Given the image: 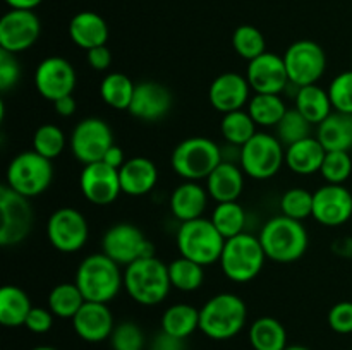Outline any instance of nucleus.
<instances>
[{
  "label": "nucleus",
  "mask_w": 352,
  "mask_h": 350,
  "mask_svg": "<svg viewBox=\"0 0 352 350\" xmlns=\"http://www.w3.org/2000/svg\"><path fill=\"white\" fill-rule=\"evenodd\" d=\"M244 170L239 163L222 160L206 178V191L210 199L217 202L237 201L244 189Z\"/></svg>",
  "instance_id": "25"
},
{
  "label": "nucleus",
  "mask_w": 352,
  "mask_h": 350,
  "mask_svg": "<svg viewBox=\"0 0 352 350\" xmlns=\"http://www.w3.org/2000/svg\"><path fill=\"white\" fill-rule=\"evenodd\" d=\"M65 144H67L65 132L55 124H43L33 134V150L52 161L60 156L62 151L65 150Z\"/></svg>",
  "instance_id": "41"
},
{
  "label": "nucleus",
  "mask_w": 352,
  "mask_h": 350,
  "mask_svg": "<svg viewBox=\"0 0 352 350\" xmlns=\"http://www.w3.org/2000/svg\"><path fill=\"white\" fill-rule=\"evenodd\" d=\"M246 79L253 93L280 95V93L287 91L289 84H291L284 57L272 54V51H265L260 57L248 62Z\"/></svg>",
  "instance_id": "19"
},
{
  "label": "nucleus",
  "mask_w": 352,
  "mask_h": 350,
  "mask_svg": "<svg viewBox=\"0 0 352 350\" xmlns=\"http://www.w3.org/2000/svg\"><path fill=\"white\" fill-rule=\"evenodd\" d=\"M74 283L86 301L109 304L124 288V271L105 253H95L79 263Z\"/></svg>",
  "instance_id": "2"
},
{
  "label": "nucleus",
  "mask_w": 352,
  "mask_h": 350,
  "mask_svg": "<svg viewBox=\"0 0 352 350\" xmlns=\"http://www.w3.org/2000/svg\"><path fill=\"white\" fill-rule=\"evenodd\" d=\"M0 246L14 247L23 242L33 229V208L30 199L17 194L14 189L3 184L0 187Z\"/></svg>",
  "instance_id": "10"
},
{
  "label": "nucleus",
  "mask_w": 352,
  "mask_h": 350,
  "mask_svg": "<svg viewBox=\"0 0 352 350\" xmlns=\"http://www.w3.org/2000/svg\"><path fill=\"white\" fill-rule=\"evenodd\" d=\"M330 102L336 112L352 115V69L337 74L329 86Z\"/></svg>",
  "instance_id": "45"
},
{
  "label": "nucleus",
  "mask_w": 352,
  "mask_h": 350,
  "mask_svg": "<svg viewBox=\"0 0 352 350\" xmlns=\"http://www.w3.org/2000/svg\"><path fill=\"white\" fill-rule=\"evenodd\" d=\"M313 218L323 226H340L352 218V192L342 184H325L313 192Z\"/></svg>",
  "instance_id": "18"
},
{
  "label": "nucleus",
  "mask_w": 352,
  "mask_h": 350,
  "mask_svg": "<svg viewBox=\"0 0 352 350\" xmlns=\"http://www.w3.org/2000/svg\"><path fill=\"white\" fill-rule=\"evenodd\" d=\"M54 108L60 117H72L76 113V108H78V103H76L74 96L69 95L54 102Z\"/></svg>",
  "instance_id": "51"
},
{
  "label": "nucleus",
  "mask_w": 352,
  "mask_h": 350,
  "mask_svg": "<svg viewBox=\"0 0 352 350\" xmlns=\"http://www.w3.org/2000/svg\"><path fill=\"white\" fill-rule=\"evenodd\" d=\"M85 302V295L81 294L74 281L55 285L48 294V309L54 312L55 318L72 319Z\"/></svg>",
  "instance_id": "35"
},
{
  "label": "nucleus",
  "mask_w": 352,
  "mask_h": 350,
  "mask_svg": "<svg viewBox=\"0 0 352 350\" xmlns=\"http://www.w3.org/2000/svg\"><path fill=\"white\" fill-rule=\"evenodd\" d=\"M170 288L168 264L157 256L141 257L124 270V290L141 305L162 304Z\"/></svg>",
  "instance_id": "3"
},
{
  "label": "nucleus",
  "mask_w": 352,
  "mask_h": 350,
  "mask_svg": "<svg viewBox=\"0 0 352 350\" xmlns=\"http://www.w3.org/2000/svg\"><path fill=\"white\" fill-rule=\"evenodd\" d=\"M69 146L79 163L102 161L109 148L113 146L112 127L100 117H86L72 129Z\"/></svg>",
  "instance_id": "12"
},
{
  "label": "nucleus",
  "mask_w": 352,
  "mask_h": 350,
  "mask_svg": "<svg viewBox=\"0 0 352 350\" xmlns=\"http://www.w3.org/2000/svg\"><path fill=\"white\" fill-rule=\"evenodd\" d=\"M246 110L258 127H275L289 108L280 95L253 93Z\"/></svg>",
  "instance_id": "33"
},
{
  "label": "nucleus",
  "mask_w": 352,
  "mask_h": 350,
  "mask_svg": "<svg viewBox=\"0 0 352 350\" xmlns=\"http://www.w3.org/2000/svg\"><path fill=\"white\" fill-rule=\"evenodd\" d=\"M21 65L16 54L0 48V91L7 93L19 82Z\"/></svg>",
  "instance_id": "46"
},
{
  "label": "nucleus",
  "mask_w": 352,
  "mask_h": 350,
  "mask_svg": "<svg viewBox=\"0 0 352 350\" xmlns=\"http://www.w3.org/2000/svg\"><path fill=\"white\" fill-rule=\"evenodd\" d=\"M280 213L292 220L305 222L313 216V192L305 187H292L280 198Z\"/></svg>",
  "instance_id": "43"
},
{
  "label": "nucleus",
  "mask_w": 352,
  "mask_h": 350,
  "mask_svg": "<svg viewBox=\"0 0 352 350\" xmlns=\"http://www.w3.org/2000/svg\"><path fill=\"white\" fill-rule=\"evenodd\" d=\"M248 323V305L239 295L222 292L199 309V331L212 340H230L239 335Z\"/></svg>",
  "instance_id": "4"
},
{
  "label": "nucleus",
  "mask_w": 352,
  "mask_h": 350,
  "mask_svg": "<svg viewBox=\"0 0 352 350\" xmlns=\"http://www.w3.org/2000/svg\"><path fill=\"white\" fill-rule=\"evenodd\" d=\"M88 237V222L79 209L58 208L48 216L47 239L58 253H78L86 246Z\"/></svg>",
  "instance_id": "14"
},
{
  "label": "nucleus",
  "mask_w": 352,
  "mask_h": 350,
  "mask_svg": "<svg viewBox=\"0 0 352 350\" xmlns=\"http://www.w3.org/2000/svg\"><path fill=\"white\" fill-rule=\"evenodd\" d=\"M109 34L110 31L107 21L93 10L78 12L69 23V36H71L72 43L86 51L107 45Z\"/></svg>",
  "instance_id": "26"
},
{
  "label": "nucleus",
  "mask_w": 352,
  "mask_h": 350,
  "mask_svg": "<svg viewBox=\"0 0 352 350\" xmlns=\"http://www.w3.org/2000/svg\"><path fill=\"white\" fill-rule=\"evenodd\" d=\"M102 253L112 257L120 266H129L141 257L155 256V247L136 225L117 223L103 233Z\"/></svg>",
  "instance_id": "11"
},
{
  "label": "nucleus",
  "mask_w": 352,
  "mask_h": 350,
  "mask_svg": "<svg viewBox=\"0 0 352 350\" xmlns=\"http://www.w3.org/2000/svg\"><path fill=\"white\" fill-rule=\"evenodd\" d=\"M253 89L248 82L246 75L237 72H223L217 75L208 89V100L213 108L220 113L236 112L248 106Z\"/></svg>",
  "instance_id": "20"
},
{
  "label": "nucleus",
  "mask_w": 352,
  "mask_h": 350,
  "mask_svg": "<svg viewBox=\"0 0 352 350\" xmlns=\"http://www.w3.org/2000/svg\"><path fill=\"white\" fill-rule=\"evenodd\" d=\"M285 163V146L275 134L258 130L244 146H241L239 165L244 174L254 180L275 177Z\"/></svg>",
  "instance_id": "9"
},
{
  "label": "nucleus",
  "mask_w": 352,
  "mask_h": 350,
  "mask_svg": "<svg viewBox=\"0 0 352 350\" xmlns=\"http://www.w3.org/2000/svg\"><path fill=\"white\" fill-rule=\"evenodd\" d=\"M43 0H6L7 5L10 9H17V10H34Z\"/></svg>",
  "instance_id": "54"
},
{
  "label": "nucleus",
  "mask_w": 352,
  "mask_h": 350,
  "mask_svg": "<svg viewBox=\"0 0 352 350\" xmlns=\"http://www.w3.org/2000/svg\"><path fill=\"white\" fill-rule=\"evenodd\" d=\"M79 189L86 201H89L91 205H112L122 192L119 170L107 165L105 161L82 165V170L79 174Z\"/></svg>",
  "instance_id": "17"
},
{
  "label": "nucleus",
  "mask_w": 352,
  "mask_h": 350,
  "mask_svg": "<svg viewBox=\"0 0 352 350\" xmlns=\"http://www.w3.org/2000/svg\"><path fill=\"white\" fill-rule=\"evenodd\" d=\"M119 178L122 192L133 198L150 194L158 182V168L153 160L146 156L127 158L119 168Z\"/></svg>",
  "instance_id": "24"
},
{
  "label": "nucleus",
  "mask_w": 352,
  "mask_h": 350,
  "mask_svg": "<svg viewBox=\"0 0 352 350\" xmlns=\"http://www.w3.org/2000/svg\"><path fill=\"white\" fill-rule=\"evenodd\" d=\"M71 321L76 335L88 343L105 342L116 328L109 304H102V302L86 301Z\"/></svg>",
  "instance_id": "22"
},
{
  "label": "nucleus",
  "mask_w": 352,
  "mask_h": 350,
  "mask_svg": "<svg viewBox=\"0 0 352 350\" xmlns=\"http://www.w3.org/2000/svg\"><path fill=\"white\" fill-rule=\"evenodd\" d=\"M151 350H186V340L160 331L151 342Z\"/></svg>",
  "instance_id": "50"
},
{
  "label": "nucleus",
  "mask_w": 352,
  "mask_h": 350,
  "mask_svg": "<svg viewBox=\"0 0 352 350\" xmlns=\"http://www.w3.org/2000/svg\"><path fill=\"white\" fill-rule=\"evenodd\" d=\"M256 127L254 120L244 108L223 113L222 120H220V132H222L226 143L239 148L244 146L258 132Z\"/></svg>",
  "instance_id": "37"
},
{
  "label": "nucleus",
  "mask_w": 352,
  "mask_h": 350,
  "mask_svg": "<svg viewBox=\"0 0 352 350\" xmlns=\"http://www.w3.org/2000/svg\"><path fill=\"white\" fill-rule=\"evenodd\" d=\"M179 254L201 266H210L220 261L226 237L215 229L210 218H196L181 223L175 235Z\"/></svg>",
  "instance_id": "7"
},
{
  "label": "nucleus",
  "mask_w": 352,
  "mask_h": 350,
  "mask_svg": "<svg viewBox=\"0 0 352 350\" xmlns=\"http://www.w3.org/2000/svg\"><path fill=\"white\" fill-rule=\"evenodd\" d=\"M232 47L239 57L251 62L267 51V41L258 27L251 24H241L232 33Z\"/></svg>",
  "instance_id": "40"
},
{
  "label": "nucleus",
  "mask_w": 352,
  "mask_h": 350,
  "mask_svg": "<svg viewBox=\"0 0 352 350\" xmlns=\"http://www.w3.org/2000/svg\"><path fill=\"white\" fill-rule=\"evenodd\" d=\"M136 84L122 72H110L100 82V96L113 110H129Z\"/></svg>",
  "instance_id": "34"
},
{
  "label": "nucleus",
  "mask_w": 352,
  "mask_h": 350,
  "mask_svg": "<svg viewBox=\"0 0 352 350\" xmlns=\"http://www.w3.org/2000/svg\"><path fill=\"white\" fill-rule=\"evenodd\" d=\"M329 326L339 335H351L352 333V301H340L330 307Z\"/></svg>",
  "instance_id": "47"
},
{
  "label": "nucleus",
  "mask_w": 352,
  "mask_h": 350,
  "mask_svg": "<svg viewBox=\"0 0 352 350\" xmlns=\"http://www.w3.org/2000/svg\"><path fill=\"white\" fill-rule=\"evenodd\" d=\"M208 201L210 194L206 187H203L199 182L184 180L174 187L170 199H168V206H170L172 216L177 222L184 223L203 218Z\"/></svg>",
  "instance_id": "23"
},
{
  "label": "nucleus",
  "mask_w": 352,
  "mask_h": 350,
  "mask_svg": "<svg viewBox=\"0 0 352 350\" xmlns=\"http://www.w3.org/2000/svg\"><path fill=\"white\" fill-rule=\"evenodd\" d=\"M33 81L38 95L54 103L74 93L78 75L67 58L47 57L34 69Z\"/></svg>",
  "instance_id": "15"
},
{
  "label": "nucleus",
  "mask_w": 352,
  "mask_h": 350,
  "mask_svg": "<svg viewBox=\"0 0 352 350\" xmlns=\"http://www.w3.org/2000/svg\"><path fill=\"white\" fill-rule=\"evenodd\" d=\"M126 160L127 158H126V154H124L122 148L117 146V144H113L112 148H109V151H107L102 161H105L107 165H110V167H113L119 170V168L126 163Z\"/></svg>",
  "instance_id": "52"
},
{
  "label": "nucleus",
  "mask_w": 352,
  "mask_h": 350,
  "mask_svg": "<svg viewBox=\"0 0 352 350\" xmlns=\"http://www.w3.org/2000/svg\"><path fill=\"white\" fill-rule=\"evenodd\" d=\"M351 154H352V151H351Z\"/></svg>",
  "instance_id": "57"
},
{
  "label": "nucleus",
  "mask_w": 352,
  "mask_h": 350,
  "mask_svg": "<svg viewBox=\"0 0 352 350\" xmlns=\"http://www.w3.org/2000/svg\"><path fill=\"white\" fill-rule=\"evenodd\" d=\"M284 350H311L308 347H302V345H287Z\"/></svg>",
  "instance_id": "55"
},
{
  "label": "nucleus",
  "mask_w": 352,
  "mask_h": 350,
  "mask_svg": "<svg viewBox=\"0 0 352 350\" xmlns=\"http://www.w3.org/2000/svg\"><path fill=\"white\" fill-rule=\"evenodd\" d=\"M112 350H143L144 333L141 326L134 321H122L116 325L110 335Z\"/></svg>",
  "instance_id": "44"
},
{
  "label": "nucleus",
  "mask_w": 352,
  "mask_h": 350,
  "mask_svg": "<svg viewBox=\"0 0 352 350\" xmlns=\"http://www.w3.org/2000/svg\"><path fill=\"white\" fill-rule=\"evenodd\" d=\"M172 108V93L157 81H141L134 89L133 102L127 112L143 122H158Z\"/></svg>",
  "instance_id": "21"
},
{
  "label": "nucleus",
  "mask_w": 352,
  "mask_h": 350,
  "mask_svg": "<svg viewBox=\"0 0 352 350\" xmlns=\"http://www.w3.org/2000/svg\"><path fill=\"white\" fill-rule=\"evenodd\" d=\"M86 60H88V65L93 71H107L112 65V51L107 45L91 48V50L86 51Z\"/></svg>",
  "instance_id": "49"
},
{
  "label": "nucleus",
  "mask_w": 352,
  "mask_h": 350,
  "mask_svg": "<svg viewBox=\"0 0 352 350\" xmlns=\"http://www.w3.org/2000/svg\"><path fill=\"white\" fill-rule=\"evenodd\" d=\"M160 326L162 331L188 340L196 329H199V309L191 304H184V302L170 305L162 314Z\"/></svg>",
  "instance_id": "31"
},
{
  "label": "nucleus",
  "mask_w": 352,
  "mask_h": 350,
  "mask_svg": "<svg viewBox=\"0 0 352 350\" xmlns=\"http://www.w3.org/2000/svg\"><path fill=\"white\" fill-rule=\"evenodd\" d=\"M168 277H170L172 288L179 292H195L205 281V266L179 256L177 259L168 263Z\"/></svg>",
  "instance_id": "38"
},
{
  "label": "nucleus",
  "mask_w": 352,
  "mask_h": 350,
  "mask_svg": "<svg viewBox=\"0 0 352 350\" xmlns=\"http://www.w3.org/2000/svg\"><path fill=\"white\" fill-rule=\"evenodd\" d=\"M332 250L339 257H344V259H352V237H339V239L333 242Z\"/></svg>",
  "instance_id": "53"
},
{
  "label": "nucleus",
  "mask_w": 352,
  "mask_h": 350,
  "mask_svg": "<svg viewBox=\"0 0 352 350\" xmlns=\"http://www.w3.org/2000/svg\"><path fill=\"white\" fill-rule=\"evenodd\" d=\"M325 154L327 150L316 136H309L285 148V165L298 175H313L316 172L320 174Z\"/></svg>",
  "instance_id": "27"
},
{
  "label": "nucleus",
  "mask_w": 352,
  "mask_h": 350,
  "mask_svg": "<svg viewBox=\"0 0 352 350\" xmlns=\"http://www.w3.org/2000/svg\"><path fill=\"white\" fill-rule=\"evenodd\" d=\"M210 220H212V223L215 225V229L226 237V240L230 239V237H236L239 235V233L246 232V209H244L237 201L217 202Z\"/></svg>",
  "instance_id": "36"
},
{
  "label": "nucleus",
  "mask_w": 352,
  "mask_h": 350,
  "mask_svg": "<svg viewBox=\"0 0 352 350\" xmlns=\"http://www.w3.org/2000/svg\"><path fill=\"white\" fill-rule=\"evenodd\" d=\"M54 312L48 307H34L33 305L24 326H26L31 333L43 335V333H48L52 329V326H54Z\"/></svg>",
  "instance_id": "48"
},
{
  "label": "nucleus",
  "mask_w": 352,
  "mask_h": 350,
  "mask_svg": "<svg viewBox=\"0 0 352 350\" xmlns=\"http://www.w3.org/2000/svg\"><path fill=\"white\" fill-rule=\"evenodd\" d=\"M315 136L327 151H352V115L333 110L316 126Z\"/></svg>",
  "instance_id": "28"
},
{
  "label": "nucleus",
  "mask_w": 352,
  "mask_h": 350,
  "mask_svg": "<svg viewBox=\"0 0 352 350\" xmlns=\"http://www.w3.org/2000/svg\"><path fill=\"white\" fill-rule=\"evenodd\" d=\"M320 175L327 184H346L352 175L351 151H327Z\"/></svg>",
  "instance_id": "42"
},
{
  "label": "nucleus",
  "mask_w": 352,
  "mask_h": 350,
  "mask_svg": "<svg viewBox=\"0 0 352 350\" xmlns=\"http://www.w3.org/2000/svg\"><path fill=\"white\" fill-rule=\"evenodd\" d=\"M284 57L289 81L294 86L316 84L327 71L325 50L313 40H298L289 45Z\"/></svg>",
  "instance_id": "13"
},
{
  "label": "nucleus",
  "mask_w": 352,
  "mask_h": 350,
  "mask_svg": "<svg viewBox=\"0 0 352 350\" xmlns=\"http://www.w3.org/2000/svg\"><path fill=\"white\" fill-rule=\"evenodd\" d=\"M250 343L254 350H284L287 347V331L278 319L263 316L250 326Z\"/></svg>",
  "instance_id": "32"
},
{
  "label": "nucleus",
  "mask_w": 352,
  "mask_h": 350,
  "mask_svg": "<svg viewBox=\"0 0 352 350\" xmlns=\"http://www.w3.org/2000/svg\"><path fill=\"white\" fill-rule=\"evenodd\" d=\"M265 261H267V254L258 235L243 232L226 240L219 263L223 275L230 281L248 283L261 273Z\"/></svg>",
  "instance_id": "5"
},
{
  "label": "nucleus",
  "mask_w": 352,
  "mask_h": 350,
  "mask_svg": "<svg viewBox=\"0 0 352 350\" xmlns=\"http://www.w3.org/2000/svg\"><path fill=\"white\" fill-rule=\"evenodd\" d=\"M41 34V23L33 10L10 9L0 19V48L21 54L33 47Z\"/></svg>",
  "instance_id": "16"
},
{
  "label": "nucleus",
  "mask_w": 352,
  "mask_h": 350,
  "mask_svg": "<svg viewBox=\"0 0 352 350\" xmlns=\"http://www.w3.org/2000/svg\"><path fill=\"white\" fill-rule=\"evenodd\" d=\"M294 108L302 113L313 126H318L333 112L329 89H323L318 84L301 86L296 89Z\"/></svg>",
  "instance_id": "29"
},
{
  "label": "nucleus",
  "mask_w": 352,
  "mask_h": 350,
  "mask_svg": "<svg viewBox=\"0 0 352 350\" xmlns=\"http://www.w3.org/2000/svg\"><path fill=\"white\" fill-rule=\"evenodd\" d=\"M54 163L34 150L23 151L10 160L6 184L17 194L31 199L43 194L54 180Z\"/></svg>",
  "instance_id": "8"
},
{
  "label": "nucleus",
  "mask_w": 352,
  "mask_h": 350,
  "mask_svg": "<svg viewBox=\"0 0 352 350\" xmlns=\"http://www.w3.org/2000/svg\"><path fill=\"white\" fill-rule=\"evenodd\" d=\"M311 130L313 124L302 113H299L296 108H289L285 115L282 117L280 122L275 126V136L287 148L291 144L298 143V141L313 136Z\"/></svg>",
  "instance_id": "39"
},
{
  "label": "nucleus",
  "mask_w": 352,
  "mask_h": 350,
  "mask_svg": "<svg viewBox=\"0 0 352 350\" xmlns=\"http://www.w3.org/2000/svg\"><path fill=\"white\" fill-rule=\"evenodd\" d=\"M222 148L205 136H192L181 141L170 154L172 170L182 180H206L222 161Z\"/></svg>",
  "instance_id": "6"
},
{
  "label": "nucleus",
  "mask_w": 352,
  "mask_h": 350,
  "mask_svg": "<svg viewBox=\"0 0 352 350\" xmlns=\"http://www.w3.org/2000/svg\"><path fill=\"white\" fill-rule=\"evenodd\" d=\"M258 239L263 246L267 259L280 264L299 261L309 246V235L305 223L289 218L282 213L265 222Z\"/></svg>",
  "instance_id": "1"
},
{
  "label": "nucleus",
  "mask_w": 352,
  "mask_h": 350,
  "mask_svg": "<svg viewBox=\"0 0 352 350\" xmlns=\"http://www.w3.org/2000/svg\"><path fill=\"white\" fill-rule=\"evenodd\" d=\"M31 350H58V349H55V347H50V345H40V347H34V349Z\"/></svg>",
  "instance_id": "56"
},
{
  "label": "nucleus",
  "mask_w": 352,
  "mask_h": 350,
  "mask_svg": "<svg viewBox=\"0 0 352 350\" xmlns=\"http://www.w3.org/2000/svg\"><path fill=\"white\" fill-rule=\"evenodd\" d=\"M33 304L26 292L17 285H3L0 288V323L6 328L24 326Z\"/></svg>",
  "instance_id": "30"
}]
</instances>
